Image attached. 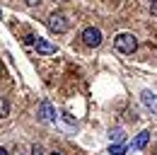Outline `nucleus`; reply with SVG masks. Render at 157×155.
<instances>
[{"label": "nucleus", "instance_id": "nucleus-4", "mask_svg": "<svg viewBox=\"0 0 157 155\" xmlns=\"http://www.w3.org/2000/svg\"><path fill=\"white\" fill-rule=\"evenodd\" d=\"M32 46L36 49V54H41V56H51V54H56V46H53L48 39H44V37H34Z\"/></svg>", "mask_w": 157, "mask_h": 155}, {"label": "nucleus", "instance_id": "nucleus-5", "mask_svg": "<svg viewBox=\"0 0 157 155\" xmlns=\"http://www.w3.org/2000/svg\"><path fill=\"white\" fill-rule=\"evenodd\" d=\"M36 116H39V121H44V124L53 121V119H56V109H53V104H51L48 99H44V102L39 104V112H36Z\"/></svg>", "mask_w": 157, "mask_h": 155}, {"label": "nucleus", "instance_id": "nucleus-11", "mask_svg": "<svg viewBox=\"0 0 157 155\" xmlns=\"http://www.w3.org/2000/svg\"><path fill=\"white\" fill-rule=\"evenodd\" d=\"M32 155H44V148H41V145H34V148H32Z\"/></svg>", "mask_w": 157, "mask_h": 155}, {"label": "nucleus", "instance_id": "nucleus-2", "mask_svg": "<svg viewBox=\"0 0 157 155\" xmlns=\"http://www.w3.org/2000/svg\"><path fill=\"white\" fill-rule=\"evenodd\" d=\"M48 29L56 32V34H63V32L70 29V19L65 17L63 12H51L48 15Z\"/></svg>", "mask_w": 157, "mask_h": 155}, {"label": "nucleus", "instance_id": "nucleus-3", "mask_svg": "<svg viewBox=\"0 0 157 155\" xmlns=\"http://www.w3.org/2000/svg\"><path fill=\"white\" fill-rule=\"evenodd\" d=\"M82 41H85L90 49H97L99 44H101V32H99L97 27H85V29H82Z\"/></svg>", "mask_w": 157, "mask_h": 155}, {"label": "nucleus", "instance_id": "nucleus-12", "mask_svg": "<svg viewBox=\"0 0 157 155\" xmlns=\"http://www.w3.org/2000/svg\"><path fill=\"white\" fill-rule=\"evenodd\" d=\"M150 12L157 17V0H152V2H150Z\"/></svg>", "mask_w": 157, "mask_h": 155}, {"label": "nucleus", "instance_id": "nucleus-10", "mask_svg": "<svg viewBox=\"0 0 157 155\" xmlns=\"http://www.w3.org/2000/svg\"><path fill=\"white\" fill-rule=\"evenodd\" d=\"M123 150H126V148H123L121 143H111V148H109V155H123Z\"/></svg>", "mask_w": 157, "mask_h": 155}, {"label": "nucleus", "instance_id": "nucleus-1", "mask_svg": "<svg viewBox=\"0 0 157 155\" xmlns=\"http://www.w3.org/2000/svg\"><path fill=\"white\" fill-rule=\"evenodd\" d=\"M114 49L121 54H133L138 49V37L136 34H128V32H121L114 37Z\"/></svg>", "mask_w": 157, "mask_h": 155}, {"label": "nucleus", "instance_id": "nucleus-9", "mask_svg": "<svg viewBox=\"0 0 157 155\" xmlns=\"http://www.w3.org/2000/svg\"><path fill=\"white\" fill-rule=\"evenodd\" d=\"M109 138H111L114 143H123V141H126V133H123L121 129H116V131H111V133H109Z\"/></svg>", "mask_w": 157, "mask_h": 155}, {"label": "nucleus", "instance_id": "nucleus-8", "mask_svg": "<svg viewBox=\"0 0 157 155\" xmlns=\"http://www.w3.org/2000/svg\"><path fill=\"white\" fill-rule=\"evenodd\" d=\"M10 116V102L0 97V119H7Z\"/></svg>", "mask_w": 157, "mask_h": 155}, {"label": "nucleus", "instance_id": "nucleus-14", "mask_svg": "<svg viewBox=\"0 0 157 155\" xmlns=\"http://www.w3.org/2000/svg\"><path fill=\"white\" fill-rule=\"evenodd\" d=\"M0 155H10V153H7V150H5V148H0Z\"/></svg>", "mask_w": 157, "mask_h": 155}, {"label": "nucleus", "instance_id": "nucleus-13", "mask_svg": "<svg viewBox=\"0 0 157 155\" xmlns=\"http://www.w3.org/2000/svg\"><path fill=\"white\" fill-rule=\"evenodd\" d=\"M24 2H27L29 7H36V5H41V0H24Z\"/></svg>", "mask_w": 157, "mask_h": 155}, {"label": "nucleus", "instance_id": "nucleus-16", "mask_svg": "<svg viewBox=\"0 0 157 155\" xmlns=\"http://www.w3.org/2000/svg\"><path fill=\"white\" fill-rule=\"evenodd\" d=\"M152 155H157V148H155V153H152Z\"/></svg>", "mask_w": 157, "mask_h": 155}, {"label": "nucleus", "instance_id": "nucleus-7", "mask_svg": "<svg viewBox=\"0 0 157 155\" xmlns=\"http://www.w3.org/2000/svg\"><path fill=\"white\" fill-rule=\"evenodd\" d=\"M147 141H150V131H140L136 136V141H133V150H143L147 145Z\"/></svg>", "mask_w": 157, "mask_h": 155}, {"label": "nucleus", "instance_id": "nucleus-6", "mask_svg": "<svg viewBox=\"0 0 157 155\" xmlns=\"http://www.w3.org/2000/svg\"><path fill=\"white\" fill-rule=\"evenodd\" d=\"M140 102H143V107H145L147 112L157 114V95H155V92H150V90H143V92H140Z\"/></svg>", "mask_w": 157, "mask_h": 155}, {"label": "nucleus", "instance_id": "nucleus-17", "mask_svg": "<svg viewBox=\"0 0 157 155\" xmlns=\"http://www.w3.org/2000/svg\"><path fill=\"white\" fill-rule=\"evenodd\" d=\"M150 2H152V0H150Z\"/></svg>", "mask_w": 157, "mask_h": 155}, {"label": "nucleus", "instance_id": "nucleus-15", "mask_svg": "<svg viewBox=\"0 0 157 155\" xmlns=\"http://www.w3.org/2000/svg\"><path fill=\"white\" fill-rule=\"evenodd\" d=\"M51 155H60V153H51Z\"/></svg>", "mask_w": 157, "mask_h": 155}]
</instances>
